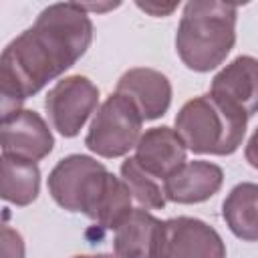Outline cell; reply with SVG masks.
Wrapping results in <instances>:
<instances>
[{"instance_id":"9a60e30c","label":"cell","mask_w":258,"mask_h":258,"mask_svg":"<svg viewBox=\"0 0 258 258\" xmlns=\"http://www.w3.org/2000/svg\"><path fill=\"white\" fill-rule=\"evenodd\" d=\"M40 169L36 161H28L2 153V198L14 206H30L38 198Z\"/></svg>"},{"instance_id":"5b68a950","label":"cell","mask_w":258,"mask_h":258,"mask_svg":"<svg viewBox=\"0 0 258 258\" xmlns=\"http://www.w3.org/2000/svg\"><path fill=\"white\" fill-rule=\"evenodd\" d=\"M141 125L143 117L135 103L115 91L99 105L85 135V145L105 159L123 157L135 149L141 137Z\"/></svg>"},{"instance_id":"7c38bea8","label":"cell","mask_w":258,"mask_h":258,"mask_svg":"<svg viewBox=\"0 0 258 258\" xmlns=\"http://www.w3.org/2000/svg\"><path fill=\"white\" fill-rule=\"evenodd\" d=\"M224 183L220 165L204 159L185 161L163 181L165 198L173 204H202L216 196Z\"/></svg>"},{"instance_id":"4fadbf2b","label":"cell","mask_w":258,"mask_h":258,"mask_svg":"<svg viewBox=\"0 0 258 258\" xmlns=\"http://www.w3.org/2000/svg\"><path fill=\"white\" fill-rule=\"evenodd\" d=\"M161 230V220L137 208L113 230V248L119 258H153Z\"/></svg>"},{"instance_id":"30bf717a","label":"cell","mask_w":258,"mask_h":258,"mask_svg":"<svg viewBox=\"0 0 258 258\" xmlns=\"http://www.w3.org/2000/svg\"><path fill=\"white\" fill-rule=\"evenodd\" d=\"M133 157L147 173L165 181L187 161V147L175 129L161 125L141 133Z\"/></svg>"},{"instance_id":"3957f363","label":"cell","mask_w":258,"mask_h":258,"mask_svg":"<svg viewBox=\"0 0 258 258\" xmlns=\"http://www.w3.org/2000/svg\"><path fill=\"white\" fill-rule=\"evenodd\" d=\"M238 6L218 0H191L183 6L175 52L194 73H210L220 67L236 42Z\"/></svg>"},{"instance_id":"d6986e66","label":"cell","mask_w":258,"mask_h":258,"mask_svg":"<svg viewBox=\"0 0 258 258\" xmlns=\"http://www.w3.org/2000/svg\"><path fill=\"white\" fill-rule=\"evenodd\" d=\"M137 6L141 8V10H145V12H151V14H155V16H165V14H169V12H173L175 10V4H171V6H167V8H159V6H153V4H141V2H137Z\"/></svg>"},{"instance_id":"8992f818","label":"cell","mask_w":258,"mask_h":258,"mask_svg":"<svg viewBox=\"0 0 258 258\" xmlns=\"http://www.w3.org/2000/svg\"><path fill=\"white\" fill-rule=\"evenodd\" d=\"M44 109L52 127L62 137H77L99 109V87L85 75L64 77L46 93Z\"/></svg>"},{"instance_id":"52a82bcc","label":"cell","mask_w":258,"mask_h":258,"mask_svg":"<svg viewBox=\"0 0 258 258\" xmlns=\"http://www.w3.org/2000/svg\"><path fill=\"white\" fill-rule=\"evenodd\" d=\"M153 258H226V244L208 222L177 216L161 222Z\"/></svg>"},{"instance_id":"277c9868","label":"cell","mask_w":258,"mask_h":258,"mask_svg":"<svg viewBox=\"0 0 258 258\" xmlns=\"http://www.w3.org/2000/svg\"><path fill=\"white\" fill-rule=\"evenodd\" d=\"M248 115L232 103L206 93L185 101L175 115V131L198 155H232L244 141Z\"/></svg>"},{"instance_id":"2e32d148","label":"cell","mask_w":258,"mask_h":258,"mask_svg":"<svg viewBox=\"0 0 258 258\" xmlns=\"http://www.w3.org/2000/svg\"><path fill=\"white\" fill-rule=\"evenodd\" d=\"M121 179L127 183L131 198L139 204V208L143 210H163L165 208V191L163 185H159L157 177H153L151 173H147L135 157H127L121 163Z\"/></svg>"},{"instance_id":"6da1fadb","label":"cell","mask_w":258,"mask_h":258,"mask_svg":"<svg viewBox=\"0 0 258 258\" xmlns=\"http://www.w3.org/2000/svg\"><path fill=\"white\" fill-rule=\"evenodd\" d=\"M93 42V20L83 4H50L34 24L12 38L0 56L2 119L20 111L48 81L69 71Z\"/></svg>"},{"instance_id":"8fae6325","label":"cell","mask_w":258,"mask_h":258,"mask_svg":"<svg viewBox=\"0 0 258 258\" xmlns=\"http://www.w3.org/2000/svg\"><path fill=\"white\" fill-rule=\"evenodd\" d=\"M212 95L232 103L248 117L258 113V58L240 54L228 62L210 85Z\"/></svg>"},{"instance_id":"5bb4252c","label":"cell","mask_w":258,"mask_h":258,"mask_svg":"<svg viewBox=\"0 0 258 258\" xmlns=\"http://www.w3.org/2000/svg\"><path fill=\"white\" fill-rule=\"evenodd\" d=\"M222 218L236 238L258 242V183L234 185L222 202Z\"/></svg>"},{"instance_id":"ac0fdd59","label":"cell","mask_w":258,"mask_h":258,"mask_svg":"<svg viewBox=\"0 0 258 258\" xmlns=\"http://www.w3.org/2000/svg\"><path fill=\"white\" fill-rule=\"evenodd\" d=\"M244 157L254 169H258V127L254 129V133L250 135V139L244 147Z\"/></svg>"},{"instance_id":"ffe728a7","label":"cell","mask_w":258,"mask_h":258,"mask_svg":"<svg viewBox=\"0 0 258 258\" xmlns=\"http://www.w3.org/2000/svg\"><path fill=\"white\" fill-rule=\"evenodd\" d=\"M73 258H119L117 254H79Z\"/></svg>"},{"instance_id":"e0dca14e","label":"cell","mask_w":258,"mask_h":258,"mask_svg":"<svg viewBox=\"0 0 258 258\" xmlns=\"http://www.w3.org/2000/svg\"><path fill=\"white\" fill-rule=\"evenodd\" d=\"M2 258H24V240L10 226H2Z\"/></svg>"},{"instance_id":"ba28073f","label":"cell","mask_w":258,"mask_h":258,"mask_svg":"<svg viewBox=\"0 0 258 258\" xmlns=\"http://www.w3.org/2000/svg\"><path fill=\"white\" fill-rule=\"evenodd\" d=\"M0 139L4 155L22 157L28 161L44 159L54 147V137L48 123L30 109H20L4 117L0 125Z\"/></svg>"},{"instance_id":"9c48e42d","label":"cell","mask_w":258,"mask_h":258,"mask_svg":"<svg viewBox=\"0 0 258 258\" xmlns=\"http://www.w3.org/2000/svg\"><path fill=\"white\" fill-rule=\"evenodd\" d=\"M115 91L129 97L135 103L143 121H153L163 117L173 97L169 79L161 71L149 67H135L125 71L119 77Z\"/></svg>"},{"instance_id":"7a4b0ae2","label":"cell","mask_w":258,"mask_h":258,"mask_svg":"<svg viewBox=\"0 0 258 258\" xmlns=\"http://www.w3.org/2000/svg\"><path fill=\"white\" fill-rule=\"evenodd\" d=\"M48 194L67 212H81L105 230H115L131 214V191L91 155L71 153L48 173Z\"/></svg>"}]
</instances>
